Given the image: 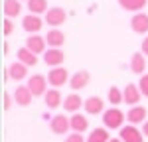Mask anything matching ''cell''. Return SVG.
I'll return each instance as SVG.
<instances>
[{"mask_svg":"<svg viewBox=\"0 0 148 142\" xmlns=\"http://www.w3.org/2000/svg\"><path fill=\"white\" fill-rule=\"evenodd\" d=\"M144 134H142V130L138 128L136 124H126L121 128V134H119V138H123V142H144L142 138Z\"/></svg>","mask_w":148,"mask_h":142,"instance_id":"5","label":"cell"},{"mask_svg":"<svg viewBox=\"0 0 148 142\" xmlns=\"http://www.w3.org/2000/svg\"><path fill=\"white\" fill-rule=\"evenodd\" d=\"M12 32H14V22H12V18H6L4 20V36L8 38Z\"/></svg>","mask_w":148,"mask_h":142,"instance_id":"29","label":"cell"},{"mask_svg":"<svg viewBox=\"0 0 148 142\" xmlns=\"http://www.w3.org/2000/svg\"><path fill=\"white\" fill-rule=\"evenodd\" d=\"M2 8H4V16L6 18H18L20 12H22V2L20 0H4Z\"/></svg>","mask_w":148,"mask_h":142,"instance_id":"21","label":"cell"},{"mask_svg":"<svg viewBox=\"0 0 148 142\" xmlns=\"http://www.w3.org/2000/svg\"><path fill=\"white\" fill-rule=\"evenodd\" d=\"M69 73L67 69L61 65V67H53V69H49L47 73V83L51 85V87H63L65 83H69Z\"/></svg>","mask_w":148,"mask_h":142,"instance_id":"2","label":"cell"},{"mask_svg":"<svg viewBox=\"0 0 148 142\" xmlns=\"http://www.w3.org/2000/svg\"><path fill=\"white\" fill-rule=\"evenodd\" d=\"M46 46H47L46 38H42V36H38V34L28 36V40H26V47H28L30 51H34L36 55H40V53H46V51H47Z\"/></svg>","mask_w":148,"mask_h":142,"instance_id":"12","label":"cell"},{"mask_svg":"<svg viewBox=\"0 0 148 142\" xmlns=\"http://www.w3.org/2000/svg\"><path fill=\"white\" fill-rule=\"evenodd\" d=\"M130 71L132 73H136V75H144V71H146V57H144V53L142 51H136L132 57H130Z\"/></svg>","mask_w":148,"mask_h":142,"instance_id":"18","label":"cell"},{"mask_svg":"<svg viewBox=\"0 0 148 142\" xmlns=\"http://www.w3.org/2000/svg\"><path fill=\"white\" fill-rule=\"evenodd\" d=\"M12 99H14V95H10V93L4 95V109H6V111L12 106Z\"/></svg>","mask_w":148,"mask_h":142,"instance_id":"31","label":"cell"},{"mask_svg":"<svg viewBox=\"0 0 148 142\" xmlns=\"http://www.w3.org/2000/svg\"><path fill=\"white\" fill-rule=\"evenodd\" d=\"M140 51H142V53H144V55L148 57V36L144 38V42H142V47H140Z\"/></svg>","mask_w":148,"mask_h":142,"instance_id":"32","label":"cell"},{"mask_svg":"<svg viewBox=\"0 0 148 142\" xmlns=\"http://www.w3.org/2000/svg\"><path fill=\"white\" fill-rule=\"evenodd\" d=\"M109 142H123V138H116V136H113V138H111Z\"/></svg>","mask_w":148,"mask_h":142,"instance_id":"34","label":"cell"},{"mask_svg":"<svg viewBox=\"0 0 148 142\" xmlns=\"http://www.w3.org/2000/svg\"><path fill=\"white\" fill-rule=\"evenodd\" d=\"M126 115L119 109V106H111L103 113V124L105 128L109 130H116V128H123V122H125Z\"/></svg>","mask_w":148,"mask_h":142,"instance_id":"1","label":"cell"},{"mask_svg":"<svg viewBox=\"0 0 148 142\" xmlns=\"http://www.w3.org/2000/svg\"><path fill=\"white\" fill-rule=\"evenodd\" d=\"M32 99H34V95L28 89V85H18L14 89V103L18 106H28L32 103Z\"/></svg>","mask_w":148,"mask_h":142,"instance_id":"10","label":"cell"},{"mask_svg":"<svg viewBox=\"0 0 148 142\" xmlns=\"http://www.w3.org/2000/svg\"><path fill=\"white\" fill-rule=\"evenodd\" d=\"M18 61H22L24 65H28V67H34L36 63H38V55L24 46V47L18 49Z\"/></svg>","mask_w":148,"mask_h":142,"instance_id":"24","label":"cell"},{"mask_svg":"<svg viewBox=\"0 0 148 142\" xmlns=\"http://www.w3.org/2000/svg\"><path fill=\"white\" fill-rule=\"evenodd\" d=\"M28 10H30V14H36V16L46 14L47 12V0H28Z\"/></svg>","mask_w":148,"mask_h":142,"instance_id":"26","label":"cell"},{"mask_svg":"<svg viewBox=\"0 0 148 142\" xmlns=\"http://www.w3.org/2000/svg\"><path fill=\"white\" fill-rule=\"evenodd\" d=\"M71 128V118H67L65 115H56L49 120V130L53 134H65Z\"/></svg>","mask_w":148,"mask_h":142,"instance_id":"8","label":"cell"},{"mask_svg":"<svg viewBox=\"0 0 148 142\" xmlns=\"http://www.w3.org/2000/svg\"><path fill=\"white\" fill-rule=\"evenodd\" d=\"M146 106H132V109H128V113H126V118H128V124H144L146 122Z\"/></svg>","mask_w":148,"mask_h":142,"instance_id":"13","label":"cell"},{"mask_svg":"<svg viewBox=\"0 0 148 142\" xmlns=\"http://www.w3.org/2000/svg\"><path fill=\"white\" fill-rule=\"evenodd\" d=\"M44 61H46V65H49L51 69L53 67H61L63 61H65V53L61 51V47H49L46 53H44Z\"/></svg>","mask_w":148,"mask_h":142,"instance_id":"4","label":"cell"},{"mask_svg":"<svg viewBox=\"0 0 148 142\" xmlns=\"http://www.w3.org/2000/svg\"><path fill=\"white\" fill-rule=\"evenodd\" d=\"M8 77L14 81H22L28 77V65H24L22 61H14L8 65Z\"/></svg>","mask_w":148,"mask_h":142,"instance_id":"15","label":"cell"},{"mask_svg":"<svg viewBox=\"0 0 148 142\" xmlns=\"http://www.w3.org/2000/svg\"><path fill=\"white\" fill-rule=\"evenodd\" d=\"M109 128H93L87 136V142H109Z\"/></svg>","mask_w":148,"mask_h":142,"instance_id":"25","label":"cell"},{"mask_svg":"<svg viewBox=\"0 0 148 142\" xmlns=\"http://www.w3.org/2000/svg\"><path fill=\"white\" fill-rule=\"evenodd\" d=\"M65 20H67V12L63 10V8H59V6H56V8H49V10L46 12V24H47V26H53V28H57V26L65 24Z\"/></svg>","mask_w":148,"mask_h":142,"instance_id":"6","label":"cell"},{"mask_svg":"<svg viewBox=\"0 0 148 142\" xmlns=\"http://www.w3.org/2000/svg\"><path fill=\"white\" fill-rule=\"evenodd\" d=\"M142 134H144V136H148V120L142 124Z\"/></svg>","mask_w":148,"mask_h":142,"instance_id":"33","label":"cell"},{"mask_svg":"<svg viewBox=\"0 0 148 142\" xmlns=\"http://www.w3.org/2000/svg\"><path fill=\"white\" fill-rule=\"evenodd\" d=\"M20 2H22V0H20ZM26 2H28V0H26Z\"/></svg>","mask_w":148,"mask_h":142,"instance_id":"35","label":"cell"},{"mask_svg":"<svg viewBox=\"0 0 148 142\" xmlns=\"http://www.w3.org/2000/svg\"><path fill=\"white\" fill-rule=\"evenodd\" d=\"M22 28L30 36H34V34H38V32L44 28V20H42L40 16H36V14H28V16L22 18Z\"/></svg>","mask_w":148,"mask_h":142,"instance_id":"9","label":"cell"},{"mask_svg":"<svg viewBox=\"0 0 148 142\" xmlns=\"http://www.w3.org/2000/svg\"><path fill=\"white\" fill-rule=\"evenodd\" d=\"M46 42L49 47H61L65 44V34L59 28H51V30H47V34H46Z\"/></svg>","mask_w":148,"mask_h":142,"instance_id":"17","label":"cell"},{"mask_svg":"<svg viewBox=\"0 0 148 142\" xmlns=\"http://www.w3.org/2000/svg\"><path fill=\"white\" fill-rule=\"evenodd\" d=\"M130 28H132V32L134 34H146L148 32V14L144 12H138L132 16V20H130Z\"/></svg>","mask_w":148,"mask_h":142,"instance_id":"14","label":"cell"},{"mask_svg":"<svg viewBox=\"0 0 148 142\" xmlns=\"http://www.w3.org/2000/svg\"><path fill=\"white\" fill-rule=\"evenodd\" d=\"M28 89L32 91L34 97H44L47 93V77H44V75H32L28 79Z\"/></svg>","mask_w":148,"mask_h":142,"instance_id":"3","label":"cell"},{"mask_svg":"<svg viewBox=\"0 0 148 142\" xmlns=\"http://www.w3.org/2000/svg\"><path fill=\"white\" fill-rule=\"evenodd\" d=\"M44 101H46L47 109H57V106H63V97L57 89H47V93L44 95Z\"/></svg>","mask_w":148,"mask_h":142,"instance_id":"19","label":"cell"},{"mask_svg":"<svg viewBox=\"0 0 148 142\" xmlns=\"http://www.w3.org/2000/svg\"><path fill=\"white\" fill-rule=\"evenodd\" d=\"M81 105H85V101H81V97L77 93H71L63 99V109H65L67 113H73V115L81 109Z\"/></svg>","mask_w":148,"mask_h":142,"instance_id":"20","label":"cell"},{"mask_svg":"<svg viewBox=\"0 0 148 142\" xmlns=\"http://www.w3.org/2000/svg\"><path fill=\"white\" fill-rule=\"evenodd\" d=\"M71 128H73V132L83 134L85 130L89 128V120H87V117L81 115V113H75V115L71 117Z\"/></svg>","mask_w":148,"mask_h":142,"instance_id":"22","label":"cell"},{"mask_svg":"<svg viewBox=\"0 0 148 142\" xmlns=\"http://www.w3.org/2000/svg\"><path fill=\"white\" fill-rule=\"evenodd\" d=\"M83 109L87 115H101V113H105V103L101 97H89V99H85Z\"/></svg>","mask_w":148,"mask_h":142,"instance_id":"16","label":"cell"},{"mask_svg":"<svg viewBox=\"0 0 148 142\" xmlns=\"http://www.w3.org/2000/svg\"><path fill=\"white\" fill-rule=\"evenodd\" d=\"M138 87H140V93L148 97V73H144L142 77H140V81H138Z\"/></svg>","mask_w":148,"mask_h":142,"instance_id":"28","label":"cell"},{"mask_svg":"<svg viewBox=\"0 0 148 142\" xmlns=\"http://www.w3.org/2000/svg\"><path fill=\"white\" fill-rule=\"evenodd\" d=\"M146 4H148V0H119V6H121L123 10L134 12V14H138Z\"/></svg>","mask_w":148,"mask_h":142,"instance_id":"23","label":"cell"},{"mask_svg":"<svg viewBox=\"0 0 148 142\" xmlns=\"http://www.w3.org/2000/svg\"><path fill=\"white\" fill-rule=\"evenodd\" d=\"M123 97H125V103H126V105L136 106L138 103H140V97H142L140 87H138V85H134V83H128L125 89H123Z\"/></svg>","mask_w":148,"mask_h":142,"instance_id":"11","label":"cell"},{"mask_svg":"<svg viewBox=\"0 0 148 142\" xmlns=\"http://www.w3.org/2000/svg\"><path fill=\"white\" fill-rule=\"evenodd\" d=\"M89 81H91L89 71L81 69V71H77V73L71 75V79H69V87L73 89V93H77V91H81V89H85V87L89 85Z\"/></svg>","mask_w":148,"mask_h":142,"instance_id":"7","label":"cell"},{"mask_svg":"<svg viewBox=\"0 0 148 142\" xmlns=\"http://www.w3.org/2000/svg\"><path fill=\"white\" fill-rule=\"evenodd\" d=\"M107 99H109V103H111V105H121V103H125L123 91H121L119 87H111V89H109V93H107Z\"/></svg>","mask_w":148,"mask_h":142,"instance_id":"27","label":"cell"},{"mask_svg":"<svg viewBox=\"0 0 148 142\" xmlns=\"http://www.w3.org/2000/svg\"><path fill=\"white\" fill-rule=\"evenodd\" d=\"M65 142H87V140L81 136L79 132H73V134H69L67 138H65Z\"/></svg>","mask_w":148,"mask_h":142,"instance_id":"30","label":"cell"}]
</instances>
